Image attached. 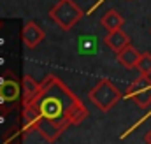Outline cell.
I'll return each mask as SVG.
<instances>
[{"label": "cell", "instance_id": "1", "mask_svg": "<svg viewBox=\"0 0 151 144\" xmlns=\"http://www.w3.org/2000/svg\"><path fill=\"white\" fill-rule=\"evenodd\" d=\"M88 116L84 104L56 76H46L37 93L21 106V118L27 132L55 143L69 127L79 125Z\"/></svg>", "mask_w": 151, "mask_h": 144}, {"label": "cell", "instance_id": "2", "mask_svg": "<svg viewBox=\"0 0 151 144\" xmlns=\"http://www.w3.org/2000/svg\"><path fill=\"white\" fill-rule=\"evenodd\" d=\"M83 16H84L83 9L76 4L74 0H58L49 9V18L62 30H70L74 25H77L83 19Z\"/></svg>", "mask_w": 151, "mask_h": 144}, {"label": "cell", "instance_id": "3", "mask_svg": "<svg viewBox=\"0 0 151 144\" xmlns=\"http://www.w3.org/2000/svg\"><path fill=\"white\" fill-rule=\"evenodd\" d=\"M119 97H121L119 90L114 86L109 79H106V77H104V79H99L97 84H95V86L90 90V93H88L90 102H91L97 109L104 111V112L111 111V109L118 104Z\"/></svg>", "mask_w": 151, "mask_h": 144}, {"label": "cell", "instance_id": "4", "mask_svg": "<svg viewBox=\"0 0 151 144\" xmlns=\"http://www.w3.org/2000/svg\"><path fill=\"white\" fill-rule=\"evenodd\" d=\"M125 97L128 100H132L134 104H137L139 107L146 109L151 106V77L141 74L127 90Z\"/></svg>", "mask_w": 151, "mask_h": 144}, {"label": "cell", "instance_id": "5", "mask_svg": "<svg viewBox=\"0 0 151 144\" xmlns=\"http://www.w3.org/2000/svg\"><path fill=\"white\" fill-rule=\"evenodd\" d=\"M23 97V88H19V83L12 77H0V104H16Z\"/></svg>", "mask_w": 151, "mask_h": 144}, {"label": "cell", "instance_id": "6", "mask_svg": "<svg viewBox=\"0 0 151 144\" xmlns=\"http://www.w3.org/2000/svg\"><path fill=\"white\" fill-rule=\"evenodd\" d=\"M21 39L28 49H35L44 39V30L35 21H27L23 27V32H21Z\"/></svg>", "mask_w": 151, "mask_h": 144}, {"label": "cell", "instance_id": "7", "mask_svg": "<svg viewBox=\"0 0 151 144\" xmlns=\"http://www.w3.org/2000/svg\"><path fill=\"white\" fill-rule=\"evenodd\" d=\"M104 42H106V46H107L111 51H114V53L118 55L121 49H125V48L130 44V37L119 28V30H114V32H107Z\"/></svg>", "mask_w": 151, "mask_h": 144}, {"label": "cell", "instance_id": "8", "mask_svg": "<svg viewBox=\"0 0 151 144\" xmlns=\"http://www.w3.org/2000/svg\"><path fill=\"white\" fill-rule=\"evenodd\" d=\"M139 58H141V53H139L132 44H128L125 49H121V51L118 53V62H119L125 69H135Z\"/></svg>", "mask_w": 151, "mask_h": 144}, {"label": "cell", "instance_id": "9", "mask_svg": "<svg viewBox=\"0 0 151 144\" xmlns=\"http://www.w3.org/2000/svg\"><path fill=\"white\" fill-rule=\"evenodd\" d=\"M123 23H125L123 16H121L118 11H114V9H109V11L102 16V19H100V25H102L107 32L119 30V28L123 27Z\"/></svg>", "mask_w": 151, "mask_h": 144}, {"label": "cell", "instance_id": "10", "mask_svg": "<svg viewBox=\"0 0 151 144\" xmlns=\"http://www.w3.org/2000/svg\"><path fill=\"white\" fill-rule=\"evenodd\" d=\"M39 86H40V83H37V81H34V77L32 76H25L23 77V81H21V88H23V97H21V102L25 104V102H28L35 93H37ZM21 104V106H23Z\"/></svg>", "mask_w": 151, "mask_h": 144}, {"label": "cell", "instance_id": "11", "mask_svg": "<svg viewBox=\"0 0 151 144\" xmlns=\"http://www.w3.org/2000/svg\"><path fill=\"white\" fill-rule=\"evenodd\" d=\"M139 74H144V76H151V53H141V58L137 62V67H135Z\"/></svg>", "mask_w": 151, "mask_h": 144}, {"label": "cell", "instance_id": "12", "mask_svg": "<svg viewBox=\"0 0 151 144\" xmlns=\"http://www.w3.org/2000/svg\"><path fill=\"white\" fill-rule=\"evenodd\" d=\"M144 141H146L148 144H151V130L148 132V134H146V137H144Z\"/></svg>", "mask_w": 151, "mask_h": 144}, {"label": "cell", "instance_id": "13", "mask_svg": "<svg viewBox=\"0 0 151 144\" xmlns=\"http://www.w3.org/2000/svg\"><path fill=\"white\" fill-rule=\"evenodd\" d=\"M2 25H4V21H2V19H0V28H2Z\"/></svg>", "mask_w": 151, "mask_h": 144}, {"label": "cell", "instance_id": "14", "mask_svg": "<svg viewBox=\"0 0 151 144\" xmlns=\"http://www.w3.org/2000/svg\"><path fill=\"white\" fill-rule=\"evenodd\" d=\"M150 34H151V32H150Z\"/></svg>", "mask_w": 151, "mask_h": 144}]
</instances>
